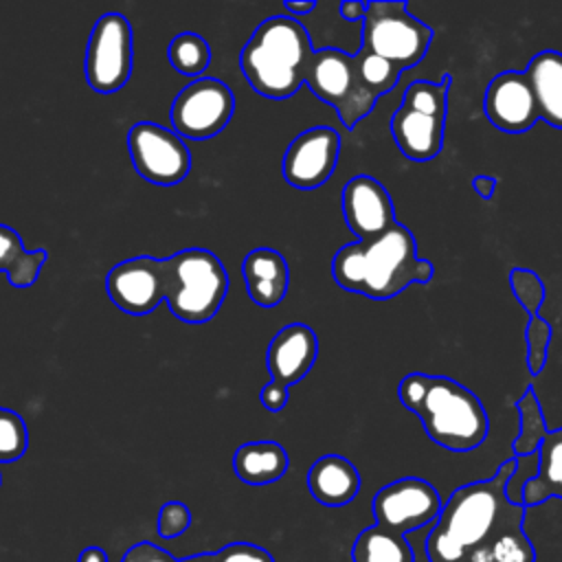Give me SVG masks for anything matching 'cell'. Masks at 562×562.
<instances>
[{
  "label": "cell",
  "mask_w": 562,
  "mask_h": 562,
  "mask_svg": "<svg viewBox=\"0 0 562 562\" xmlns=\"http://www.w3.org/2000/svg\"><path fill=\"white\" fill-rule=\"evenodd\" d=\"M331 274L342 290L386 301L413 283H428L435 268L417 257L413 233L395 220L380 235L356 239L336 250Z\"/></svg>",
  "instance_id": "6da1fadb"
},
{
  "label": "cell",
  "mask_w": 562,
  "mask_h": 562,
  "mask_svg": "<svg viewBox=\"0 0 562 562\" xmlns=\"http://www.w3.org/2000/svg\"><path fill=\"white\" fill-rule=\"evenodd\" d=\"M400 402L419 417L426 435L452 452L479 448L490 430L481 400L446 375L413 371L400 380Z\"/></svg>",
  "instance_id": "7a4b0ae2"
},
{
  "label": "cell",
  "mask_w": 562,
  "mask_h": 562,
  "mask_svg": "<svg viewBox=\"0 0 562 562\" xmlns=\"http://www.w3.org/2000/svg\"><path fill=\"white\" fill-rule=\"evenodd\" d=\"M314 57L307 29L290 15L266 18L244 44L239 66L255 92L288 99L303 83Z\"/></svg>",
  "instance_id": "3957f363"
},
{
  "label": "cell",
  "mask_w": 562,
  "mask_h": 562,
  "mask_svg": "<svg viewBox=\"0 0 562 562\" xmlns=\"http://www.w3.org/2000/svg\"><path fill=\"white\" fill-rule=\"evenodd\" d=\"M514 470L516 459H507L494 476L457 487L432 527L454 538L470 553L481 544H490L501 525L522 522L525 507L512 505L505 496V485Z\"/></svg>",
  "instance_id": "277c9868"
},
{
  "label": "cell",
  "mask_w": 562,
  "mask_h": 562,
  "mask_svg": "<svg viewBox=\"0 0 562 562\" xmlns=\"http://www.w3.org/2000/svg\"><path fill=\"white\" fill-rule=\"evenodd\" d=\"M165 303L184 323H206L222 307L228 292L224 263L204 248H184L162 259Z\"/></svg>",
  "instance_id": "5b68a950"
},
{
  "label": "cell",
  "mask_w": 562,
  "mask_h": 562,
  "mask_svg": "<svg viewBox=\"0 0 562 562\" xmlns=\"http://www.w3.org/2000/svg\"><path fill=\"white\" fill-rule=\"evenodd\" d=\"M450 83V75H443L441 81L408 83L389 123L395 145L408 160L428 162L441 151Z\"/></svg>",
  "instance_id": "8992f818"
},
{
  "label": "cell",
  "mask_w": 562,
  "mask_h": 562,
  "mask_svg": "<svg viewBox=\"0 0 562 562\" xmlns=\"http://www.w3.org/2000/svg\"><path fill=\"white\" fill-rule=\"evenodd\" d=\"M432 42V29L408 13L402 0H371L362 18L360 50L375 55L400 72L417 66Z\"/></svg>",
  "instance_id": "52a82bcc"
},
{
  "label": "cell",
  "mask_w": 562,
  "mask_h": 562,
  "mask_svg": "<svg viewBox=\"0 0 562 562\" xmlns=\"http://www.w3.org/2000/svg\"><path fill=\"white\" fill-rule=\"evenodd\" d=\"M305 83L321 101L336 110L347 130H353L378 101L364 88L353 55L340 48L314 50Z\"/></svg>",
  "instance_id": "ba28073f"
},
{
  "label": "cell",
  "mask_w": 562,
  "mask_h": 562,
  "mask_svg": "<svg viewBox=\"0 0 562 562\" xmlns=\"http://www.w3.org/2000/svg\"><path fill=\"white\" fill-rule=\"evenodd\" d=\"M235 112L231 88L213 77L193 79L173 99L169 119L180 138L204 140L220 134Z\"/></svg>",
  "instance_id": "9c48e42d"
},
{
  "label": "cell",
  "mask_w": 562,
  "mask_h": 562,
  "mask_svg": "<svg viewBox=\"0 0 562 562\" xmlns=\"http://www.w3.org/2000/svg\"><path fill=\"white\" fill-rule=\"evenodd\" d=\"M86 79L92 90L110 94L121 90L132 75V29L121 13L97 20L86 48Z\"/></svg>",
  "instance_id": "30bf717a"
},
{
  "label": "cell",
  "mask_w": 562,
  "mask_h": 562,
  "mask_svg": "<svg viewBox=\"0 0 562 562\" xmlns=\"http://www.w3.org/2000/svg\"><path fill=\"white\" fill-rule=\"evenodd\" d=\"M443 501L437 487L417 476H404L380 487L371 501L375 525L408 533L422 527H432L439 518Z\"/></svg>",
  "instance_id": "8fae6325"
},
{
  "label": "cell",
  "mask_w": 562,
  "mask_h": 562,
  "mask_svg": "<svg viewBox=\"0 0 562 562\" xmlns=\"http://www.w3.org/2000/svg\"><path fill=\"white\" fill-rule=\"evenodd\" d=\"M127 147L138 176L154 184H178L191 169V154L184 140L158 123L140 121L132 125Z\"/></svg>",
  "instance_id": "7c38bea8"
},
{
  "label": "cell",
  "mask_w": 562,
  "mask_h": 562,
  "mask_svg": "<svg viewBox=\"0 0 562 562\" xmlns=\"http://www.w3.org/2000/svg\"><path fill=\"white\" fill-rule=\"evenodd\" d=\"M340 154V136L334 127H310L294 136L283 154V178L296 189H316L325 184Z\"/></svg>",
  "instance_id": "4fadbf2b"
},
{
  "label": "cell",
  "mask_w": 562,
  "mask_h": 562,
  "mask_svg": "<svg viewBox=\"0 0 562 562\" xmlns=\"http://www.w3.org/2000/svg\"><path fill=\"white\" fill-rule=\"evenodd\" d=\"M112 303L134 316L149 314L165 301L162 259L140 255L116 263L105 279Z\"/></svg>",
  "instance_id": "5bb4252c"
},
{
  "label": "cell",
  "mask_w": 562,
  "mask_h": 562,
  "mask_svg": "<svg viewBox=\"0 0 562 562\" xmlns=\"http://www.w3.org/2000/svg\"><path fill=\"white\" fill-rule=\"evenodd\" d=\"M483 110L490 123L507 134H522L540 121L529 81L518 70H505L487 83Z\"/></svg>",
  "instance_id": "9a60e30c"
},
{
  "label": "cell",
  "mask_w": 562,
  "mask_h": 562,
  "mask_svg": "<svg viewBox=\"0 0 562 562\" xmlns=\"http://www.w3.org/2000/svg\"><path fill=\"white\" fill-rule=\"evenodd\" d=\"M342 215L349 231L358 239H369L386 231L395 222L393 200L382 182L360 173L353 176L340 195Z\"/></svg>",
  "instance_id": "2e32d148"
},
{
  "label": "cell",
  "mask_w": 562,
  "mask_h": 562,
  "mask_svg": "<svg viewBox=\"0 0 562 562\" xmlns=\"http://www.w3.org/2000/svg\"><path fill=\"white\" fill-rule=\"evenodd\" d=\"M318 356V338L305 323H290L281 327L266 351V367L270 380L283 386H292L303 380Z\"/></svg>",
  "instance_id": "e0dca14e"
},
{
  "label": "cell",
  "mask_w": 562,
  "mask_h": 562,
  "mask_svg": "<svg viewBox=\"0 0 562 562\" xmlns=\"http://www.w3.org/2000/svg\"><path fill=\"white\" fill-rule=\"evenodd\" d=\"M241 274L252 303L259 307H277L290 285L285 257L274 248H255L241 261Z\"/></svg>",
  "instance_id": "ac0fdd59"
},
{
  "label": "cell",
  "mask_w": 562,
  "mask_h": 562,
  "mask_svg": "<svg viewBox=\"0 0 562 562\" xmlns=\"http://www.w3.org/2000/svg\"><path fill=\"white\" fill-rule=\"evenodd\" d=\"M360 485L362 476L358 468L342 454H323L307 472V490L325 507L349 505L360 492Z\"/></svg>",
  "instance_id": "d6986e66"
},
{
  "label": "cell",
  "mask_w": 562,
  "mask_h": 562,
  "mask_svg": "<svg viewBox=\"0 0 562 562\" xmlns=\"http://www.w3.org/2000/svg\"><path fill=\"white\" fill-rule=\"evenodd\" d=\"M522 72L533 92L538 116L551 127L562 130V53L540 50Z\"/></svg>",
  "instance_id": "ffe728a7"
},
{
  "label": "cell",
  "mask_w": 562,
  "mask_h": 562,
  "mask_svg": "<svg viewBox=\"0 0 562 562\" xmlns=\"http://www.w3.org/2000/svg\"><path fill=\"white\" fill-rule=\"evenodd\" d=\"M290 459L277 441H248L233 454V470L246 485H270L288 472Z\"/></svg>",
  "instance_id": "44dd1931"
},
{
  "label": "cell",
  "mask_w": 562,
  "mask_h": 562,
  "mask_svg": "<svg viewBox=\"0 0 562 562\" xmlns=\"http://www.w3.org/2000/svg\"><path fill=\"white\" fill-rule=\"evenodd\" d=\"M549 498H562V428L549 430L538 446V470L522 485V507L540 505Z\"/></svg>",
  "instance_id": "7402d4cb"
},
{
  "label": "cell",
  "mask_w": 562,
  "mask_h": 562,
  "mask_svg": "<svg viewBox=\"0 0 562 562\" xmlns=\"http://www.w3.org/2000/svg\"><path fill=\"white\" fill-rule=\"evenodd\" d=\"M46 257L48 255L44 248L26 252L22 237L11 226L0 224V270L7 272L11 285H33L42 272V266L46 263Z\"/></svg>",
  "instance_id": "603a6c76"
},
{
  "label": "cell",
  "mask_w": 562,
  "mask_h": 562,
  "mask_svg": "<svg viewBox=\"0 0 562 562\" xmlns=\"http://www.w3.org/2000/svg\"><path fill=\"white\" fill-rule=\"evenodd\" d=\"M351 562H415V553L406 536L371 525L356 536Z\"/></svg>",
  "instance_id": "cb8c5ba5"
},
{
  "label": "cell",
  "mask_w": 562,
  "mask_h": 562,
  "mask_svg": "<svg viewBox=\"0 0 562 562\" xmlns=\"http://www.w3.org/2000/svg\"><path fill=\"white\" fill-rule=\"evenodd\" d=\"M518 415H520V432L514 439L512 448L516 457H525V454H533L538 452L540 441L544 439V435L549 432L544 415H542V406L540 400L536 395L533 389H527L522 393V397L514 404Z\"/></svg>",
  "instance_id": "d4e9b609"
},
{
  "label": "cell",
  "mask_w": 562,
  "mask_h": 562,
  "mask_svg": "<svg viewBox=\"0 0 562 562\" xmlns=\"http://www.w3.org/2000/svg\"><path fill=\"white\" fill-rule=\"evenodd\" d=\"M169 64L180 72L189 77L202 75L211 64V48L206 40L198 33H180L169 42L167 48Z\"/></svg>",
  "instance_id": "484cf974"
},
{
  "label": "cell",
  "mask_w": 562,
  "mask_h": 562,
  "mask_svg": "<svg viewBox=\"0 0 562 562\" xmlns=\"http://www.w3.org/2000/svg\"><path fill=\"white\" fill-rule=\"evenodd\" d=\"M353 61H356V68H358V75L364 83V88L378 99L386 92H391L395 88V83L400 81V70L395 66H391L389 61L375 57V55H369L364 50H358L353 55Z\"/></svg>",
  "instance_id": "4316f807"
},
{
  "label": "cell",
  "mask_w": 562,
  "mask_h": 562,
  "mask_svg": "<svg viewBox=\"0 0 562 562\" xmlns=\"http://www.w3.org/2000/svg\"><path fill=\"white\" fill-rule=\"evenodd\" d=\"M487 547L492 553V562H533V549L520 525L503 527Z\"/></svg>",
  "instance_id": "83f0119b"
},
{
  "label": "cell",
  "mask_w": 562,
  "mask_h": 562,
  "mask_svg": "<svg viewBox=\"0 0 562 562\" xmlns=\"http://www.w3.org/2000/svg\"><path fill=\"white\" fill-rule=\"evenodd\" d=\"M29 446V430L22 419L11 408H0V463L18 461L24 457Z\"/></svg>",
  "instance_id": "f1b7e54d"
},
{
  "label": "cell",
  "mask_w": 562,
  "mask_h": 562,
  "mask_svg": "<svg viewBox=\"0 0 562 562\" xmlns=\"http://www.w3.org/2000/svg\"><path fill=\"white\" fill-rule=\"evenodd\" d=\"M509 288H512L516 301L529 314V318L540 314V307L544 303V283L538 272H533L529 268H512L509 270Z\"/></svg>",
  "instance_id": "f546056e"
},
{
  "label": "cell",
  "mask_w": 562,
  "mask_h": 562,
  "mask_svg": "<svg viewBox=\"0 0 562 562\" xmlns=\"http://www.w3.org/2000/svg\"><path fill=\"white\" fill-rule=\"evenodd\" d=\"M527 340V367L531 375L542 373L547 362V349L551 342V325L542 316H531L525 329Z\"/></svg>",
  "instance_id": "4dcf8cb0"
},
{
  "label": "cell",
  "mask_w": 562,
  "mask_h": 562,
  "mask_svg": "<svg viewBox=\"0 0 562 562\" xmlns=\"http://www.w3.org/2000/svg\"><path fill=\"white\" fill-rule=\"evenodd\" d=\"M189 525H191V509L184 503L169 501L160 507L158 520H156V529L160 538L165 540L178 538L189 529Z\"/></svg>",
  "instance_id": "1f68e13d"
},
{
  "label": "cell",
  "mask_w": 562,
  "mask_h": 562,
  "mask_svg": "<svg viewBox=\"0 0 562 562\" xmlns=\"http://www.w3.org/2000/svg\"><path fill=\"white\" fill-rule=\"evenodd\" d=\"M424 547H426V555L430 562H461L468 553L454 538H450L448 533H443L435 527L430 529Z\"/></svg>",
  "instance_id": "d6a6232c"
},
{
  "label": "cell",
  "mask_w": 562,
  "mask_h": 562,
  "mask_svg": "<svg viewBox=\"0 0 562 562\" xmlns=\"http://www.w3.org/2000/svg\"><path fill=\"white\" fill-rule=\"evenodd\" d=\"M217 562H274V558L259 544L252 542H231L215 551Z\"/></svg>",
  "instance_id": "836d02e7"
},
{
  "label": "cell",
  "mask_w": 562,
  "mask_h": 562,
  "mask_svg": "<svg viewBox=\"0 0 562 562\" xmlns=\"http://www.w3.org/2000/svg\"><path fill=\"white\" fill-rule=\"evenodd\" d=\"M121 562H178V560L167 549L154 542H136L123 553Z\"/></svg>",
  "instance_id": "e575fe53"
},
{
  "label": "cell",
  "mask_w": 562,
  "mask_h": 562,
  "mask_svg": "<svg viewBox=\"0 0 562 562\" xmlns=\"http://www.w3.org/2000/svg\"><path fill=\"white\" fill-rule=\"evenodd\" d=\"M259 397H261V404H263V408H266V411H270V413H279V411H283V408H285V404H288L290 389L270 380V382L261 389Z\"/></svg>",
  "instance_id": "d590c367"
},
{
  "label": "cell",
  "mask_w": 562,
  "mask_h": 562,
  "mask_svg": "<svg viewBox=\"0 0 562 562\" xmlns=\"http://www.w3.org/2000/svg\"><path fill=\"white\" fill-rule=\"evenodd\" d=\"M338 11H340V15H342L347 22H362L364 11H367V2L347 0V2H340Z\"/></svg>",
  "instance_id": "8d00e7d4"
},
{
  "label": "cell",
  "mask_w": 562,
  "mask_h": 562,
  "mask_svg": "<svg viewBox=\"0 0 562 562\" xmlns=\"http://www.w3.org/2000/svg\"><path fill=\"white\" fill-rule=\"evenodd\" d=\"M472 189H474V193L481 200H490L494 195V189H496V178H492V176H474Z\"/></svg>",
  "instance_id": "74e56055"
},
{
  "label": "cell",
  "mask_w": 562,
  "mask_h": 562,
  "mask_svg": "<svg viewBox=\"0 0 562 562\" xmlns=\"http://www.w3.org/2000/svg\"><path fill=\"white\" fill-rule=\"evenodd\" d=\"M283 7H285V11H288L292 18H303V15H307V13H312V11L316 9V2H312V0H305V2H285Z\"/></svg>",
  "instance_id": "f35d334b"
},
{
  "label": "cell",
  "mask_w": 562,
  "mask_h": 562,
  "mask_svg": "<svg viewBox=\"0 0 562 562\" xmlns=\"http://www.w3.org/2000/svg\"><path fill=\"white\" fill-rule=\"evenodd\" d=\"M77 562H108V553L101 549V547H86Z\"/></svg>",
  "instance_id": "ab89813d"
},
{
  "label": "cell",
  "mask_w": 562,
  "mask_h": 562,
  "mask_svg": "<svg viewBox=\"0 0 562 562\" xmlns=\"http://www.w3.org/2000/svg\"><path fill=\"white\" fill-rule=\"evenodd\" d=\"M468 558H470V562H492V553H490L487 544H481V547L472 549L468 553Z\"/></svg>",
  "instance_id": "60d3db41"
},
{
  "label": "cell",
  "mask_w": 562,
  "mask_h": 562,
  "mask_svg": "<svg viewBox=\"0 0 562 562\" xmlns=\"http://www.w3.org/2000/svg\"><path fill=\"white\" fill-rule=\"evenodd\" d=\"M178 562H217V558H215V553H198L191 558H182Z\"/></svg>",
  "instance_id": "b9f144b4"
},
{
  "label": "cell",
  "mask_w": 562,
  "mask_h": 562,
  "mask_svg": "<svg viewBox=\"0 0 562 562\" xmlns=\"http://www.w3.org/2000/svg\"><path fill=\"white\" fill-rule=\"evenodd\" d=\"M0 483H2V474H0Z\"/></svg>",
  "instance_id": "7bdbcfd3"
}]
</instances>
